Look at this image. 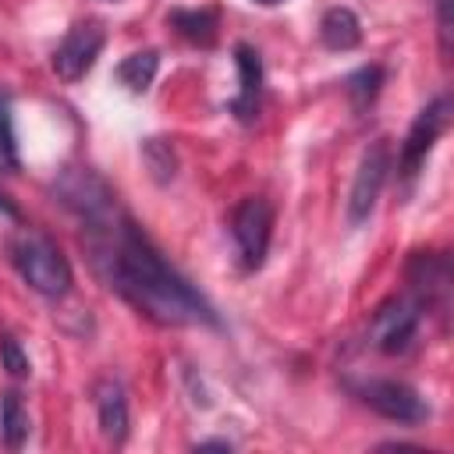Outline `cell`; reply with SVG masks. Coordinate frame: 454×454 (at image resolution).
<instances>
[{"instance_id":"cell-16","label":"cell","mask_w":454,"mask_h":454,"mask_svg":"<svg viewBox=\"0 0 454 454\" xmlns=\"http://www.w3.org/2000/svg\"><path fill=\"white\" fill-rule=\"evenodd\" d=\"M28 411L21 404V394L18 390H4L0 394V440L7 450H21L25 440H28Z\"/></svg>"},{"instance_id":"cell-6","label":"cell","mask_w":454,"mask_h":454,"mask_svg":"<svg viewBox=\"0 0 454 454\" xmlns=\"http://www.w3.org/2000/svg\"><path fill=\"white\" fill-rule=\"evenodd\" d=\"M273 206L262 195H245L234 209H231V238H234V252H238V266L245 273L262 270L270 241H273Z\"/></svg>"},{"instance_id":"cell-19","label":"cell","mask_w":454,"mask_h":454,"mask_svg":"<svg viewBox=\"0 0 454 454\" xmlns=\"http://www.w3.org/2000/svg\"><path fill=\"white\" fill-rule=\"evenodd\" d=\"M0 369H4L7 376H14V380H25V376L32 372V362H28L21 340L11 337V333H0Z\"/></svg>"},{"instance_id":"cell-5","label":"cell","mask_w":454,"mask_h":454,"mask_svg":"<svg viewBox=\"0 0 454 454\" xmlns=\"http://www.w3.org/2000/svg\"><path fill=\"white\" fill-rule=\"evenodd\" d=\"M447 124H450V96H447V92L433 96V99L411 117V124H408V131H404V138H401V149H397V177H401L404 184H411V181L422 174V167H426L429 153L436 149L440 135L447 131Z\"/></svg>"},{"instance_id":"cell-15","label":"cell","mask_w":454,"mask_h":454,"mask_svg":"<svg viewBox=\"0 0 454 454\" xmlns=\"http://www.w3.org/2000/svg\"><path fill=\"white\" fill-rule=\"evenodd\" d=\"M344 96L351 99V106L358 110V114H365L376 99H380V92H383V85H387V67L383 64H362V67H355L351 74H344Z\"/></svg>"},{"instance_id":"cell-20","label":"cell","mask_w":454,"mask_h":454,"mask_svg":"<svg viewBox=\"0 0 454 454\" xmlns=\"http://www.w3.org/2000/svg\"><path fill=\"white\" fill-rule=\"evenodd\" d=\"M436 35L443 60H450V0H436Z\"/></svg>"},{"instance_id":"cell-1","label":"cell","mask_w":454,"mask_h":454,"mask_svg":"<svg viewBox=\"0 0 454 454\" xmlns=\"http://www.w3.org/2000/svg\"><path fill=\"white\" fill-rule=\"evenodd\" d=\"M50 192L78 223L85 262L110 294L160 326H223L213 301L163 255L106 177L71 163L53 177Z\"/></svg>"},{"instance_id":"cell-8","label":"cell","mask_w":454,"mask_h":454,"mask_svg":"<svg viewBox=\"0 0 454 454\" xmlns=\"http://www.w3.org/2000/svg\"><path fill=\"white\" fill-rule=\"evenodd\" d=\"M103 46H106V28L99 21H74L50 57L53 74L60 82H82L96 67Z\"/></svg>"},{"instance_id":"cell-17","label":"cell","mask_w":454,"mask_h":454,"mask_svg":"<svg viewBox=\"0 0 454 454\" xmlns=\"http://www.w3.org/2000/svg\"><path fill=\"white\" fill-rule=\"evenodd\" d=\"M138 153H142V163H145L153 184H170L177 177V153H174V145L167 138H156V135L142 138Z\"/></svg>"},{"instance_id":"cell-21","label":"cell","mask_w":454,"mask_h":454,"mask_svg":"<svg viewBox=\"0 0 454 454\" xmlns=\"http://www.w3.org/2000/svg\"><path fill=\"white\" fill-rule=\"evenodd\" d=\"M192 450H234V443L227 436H213V440H199Z\"/></svg>"},{"instance_id":"cell-23","label":"cell","mask_w":454,"mask_h":454,"mask_svg":"<svg viewBox=\"0 0 454 454\" xmlns=\"http://www.w3.org/2000/svg\"><path fill=\"white\" fill-rule=\"evenodd\" d=\"M252 4H259V7H277V4H284V0H252Z\"/></svg>"},{"instance_id":"cell-22","label":"cell","mask_w":454,"mask_h":454,"mask_svg":"<svg viewBox=\"0 0 454 454\" xmlns=\"http://www.w3.org/2000/svg\"><path fill=\"white\" fill-rule=\"evenodd\" d=\"M0 216H7V220H21V209H18V202L7 195V192H0Z\"/></svg>"},{"instance_id":"cell-3","label":"cell","mask_w":454,"mask_h":454,"mask_svg":"<svg viewBox=\"0 0 454 454\" xmlns=\"http://www.w3.org/2000/svg\"><path fill=\"white\" fill-rule=\"evenodd\" d=\"M344 387L358 404H365L369 411H376L387 422L422 426L429 419V401L404 380H394V376H348Z\"/></svg>"},{"instance_id":"cell-14","label":"cell","mask_w":454,"mask_h":454,"mask_svg":"<svg viewBox=\"0 0 454 454\" xmlns=\"http://www.w3.org/2000/svg\"><path fill=\"white\" fill-rule=\"evenodd\" d=\"M156 71H160V50H135V53H128V57L114 67V78H117L131 96H145L149 85L156 82Z\"/></svg>"},{"instance_id":"cell-2","label":"cell","mask_w":454,"mask_h":454,"mask_svg":"<svg viewBox=\"0 0 454 454\" xmlns=\"http://www.w3.org/2000/svg\"><path fill=\"white\" fill-rule=\"evenodd\" d=\"M7 259L14 273L43 298H64L74 284L67 255L57 248V241L46 231H35V227L14 231L7 238Z\"/></svg>"},{"instance_id":"cell-18","label":"cell","mask_w":454,"mask_h":454,"mask_svg":"<svg viewBox=\"0 0 454 454\" xmlns=\"http://www.w3.org/2000/svg\"><path fill=\"white\" fill-rule=\"evenodd\" d=\"M0 170H7V174L21 170V153H18L14 114H11V96L7 92H0Z\"/></svg>"},{"instance_id":"cell-13","label":"cell","mask_w":454,"mask_h":454,"mask_svg":"<svg viewBox=\"0 0 454 454\" xmlns=\"http://www.w3.org/2000/svg\"><path fill=\"white\" fill-rule=\"evenodd\" d=\"M319 43L333 53H344V50H355L362 43V21L351 7H326L323 18H319Z\"/></svg>"},{"instance_id":"cell-12","label":"cell","mask_w":454,"mask_h":454,"mask_svg":"<svg viewBox=\"0 0 454 454\" xmlns=\"http://www.w3.org/2000/svg\"><path fill=\"white\" fill-rule=\"evenodd\" d=\"M167 25L184 43L209 50V46H216V35H220V11L216 7H170Z\"/></svg>"},{"instance_id":"cell-10","label":"cell","mask_w":454,"mask_h":454,"mask_svg":"<svg viewBox=\"0 0 454 454\" xmlns=\"http://www.w3.org/2000/svg\"><path fill=\"white\" fill-rule=\"evenodd\" d=\"M404 277H408V291H415L426 309H443L447 305V291H450V262L447 255L440 252H411L408 266H404Z\"/></svg>"},{"instance_id":"cell-11","label":"cell","mask_w":454,"mask_h":454,"mask_svg":"<svg viewBox=\"0 0 454 454\" xmlns=\"http://www.w3.org/2000/svg\"><path fill=\"white\" fill-rule=\"evenodd\" d=\"M92 404H96V419H99V433L121 447L128 440L131 429V415H128V390L121 380L114 376H99L92 383Z\"/></svg>"},{"instance_id":"cell-4","label":"cell","mask_w":454,"mask_h":454,"mask_svg":"<svg viewBox=\"0 0 454 454\" xmlns=\"http://www.w3.org/2000/svg\"><path fill=\"white\" fill-rule=\"evenodd\" d=\"M426 312L429 309L415 291H401V294L383 298L369 316V344L380 355H404L415 344Z\"/></svg>"},{"instance_id":"cell-9","label":"cell","mask_w":454,"mask_h":454,"mask_svg":"<svg viewBox=\"0 0 454 454\" xmlns=\"http://www.w3.org/2000/svg\"><path fill=\"white\" fill-rule=\"evenodd\" d=\"M234 71H238V92L227 99V114L238 124H255L262 110V89H266V67L252 43H234Z\"/></svg>"},{"instance_id":"cell-7","label":"cell","mask_w":454,"mask_h":454,"mask_svg":"<svg viewBox=\"0 0 454 454\" xmlns=\"http://www.w3.org/2000/svg\"><path fill=\"white\" fill-rule=\"evenodd\" d=\"M394 170V153H390V138H372L355 167V177H351V188H348V202H344V220L348 227H362L380 195H383V184Z\"/></svg>"}]
</instances>
